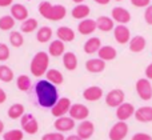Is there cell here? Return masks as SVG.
Wrapping results in <instances>:
<instances>
[{
  "label": "cell",
  "mask_w": 152,
  "mask_h": 140,
  "mask_svg": "<svg viewBox=\"0 0 152 140\" xmlns=\"http://www.w3.org/2000/svg\"><path fill=\"white\" fill-rule=\"evenodd\" d=\"M94 1L97 3V4H100V5H107V4H110L111 0H94Z\"/></svg>",
  "instance_id": "f6af8a7d"
},
{
  "label": "cell",
  "mask_w": 152,
  "mask_h": 140,
  "mask_svg": "<svg viewBox=\"0 0 152 140\" xmlns=\"http://www.w3.org/2000/svg\"><path fill=\"white\" fill-rule=\"evenodd\" d=\"M15 75H13V71L8 66H0V80L4 83H10L13 80Z\"/></svg>",
  "instance_id": "e575fe53"
},
{
  "label": "cell",
  "mask_w": 152,
  "mask_h": 140,
  "mask_svg": "<svg viewBox=\"0 0 152 140\" xmlns=\"http://www.w3.org/2000/svg\"><path fill=\"white\" fill-rule=\"evenodd\" d=\"M66 140H83L81 138H79L77 135H69V136H67Z\"/></svg>",
  "instance_id": "bcb514c9"
},
{
  "label": "cell",
  "mask_w": 152,
  "mask_h": 140,
  "mask_svg": "<svg viewBox=\"0 0 152 140\" xmlns=\"http://www.w3.org/2000/svg\"><path fill=\"white\" fill-rule=\"evenodd\" d=\"M35 95L39 106L43 108H52L56 101L60 99L56 85H53L48 80H39L35 84Z\"/></svg>",
  "instance_id": "6da1fadb"
},
{
  "label": "cell",
  "mask_w": 152,
  "mask_h": 140,
  "mask_svg": "<svg viewBox=\"0 0 152 140\" xmlns=\"http://www.w3.org/2000/svg\"><path fill=\"white\" fill-rule=\"evenodd\" d=\"M71 106H72V103L68 98H60L56 101L55 106L51 108V114L55 117H63L69 112Z\"/></svg>",
  "instance_id": "ba28073f"
},
{
  "label": "cell",
  "mask_w": 152,
  "mask_h": 140,
  "mask_svg": "<svg viewBox=\"0 0 152 140\" xmlns=\"http://www.w3.org/2000/svg\"><path fill=\"white\" fill-rule=\"evenodd\" d=\"M16 24V20L11 15H4L0 18V29L1 31H12Z\"/></svg>",
  "instance_id": "1f68e13d"
},
{
  "label": "cell",
  "mask_w": 152,
  "mask_h": 140,
  "mask_svg": "<svg viewBox=\"0 0 152 140\" xmlns=\"http://www.w3.org/2000/svg\"><path fill=\"white\" fill-rule=\"evenodd\" d=\"M48 66H50V55L47 52L40 51V52L35 53V56L32 58L31 64H29V69H31V74L34 76L40 77L47 74Z\"/></svg>",
  "instance_id": "3957f363"
},
{
  "label": "cell",
  "mask_w": 152,
  "mask_h": 140,
  "mask_svg": "<svg viewBox=\"0 0 152 140\" xmlns=\"http://www.w3.org/2000/svg\"><path fill=\"white\" fill-rule=\"evenodd\" d=\"M128 135V124L126 122H118L111 127L108 132L110 140H124Z\"/></svg>",
  "instance_id": "5b68a950"
},
{
  "label": "cell",
  "mask_w": 152,
  "mask_h": 140,
  "mask_svg": "<svg viewBox=\"0 0 152 140\" xmlns=\"http://www.w3.org/2000/svg\"><path fill=\"white\" fill-rule=\"evenodd\" d=\"M145 45H147V42H145V37H143L142 35H136V36L131 37L128 43V47L129 51L134 53H139L142 51H144Z\"/></svg>",
  "instance_id": "e0dca14e"
},
{
  "label": "cell",
  "mask_w": 152,
  "mask_h": 140,
  "mask_svg": "<svg viewBox=\"0 0 152 140\" xmlns=\"http://www.w3.org/2000/svg\"><path fill=\"white\" fill-rule=\"evenodd\" d=\"M113 37L115 40L119 43V44H127L131 40V32H129V28L127 26H123V24H119L113 28Z\"/></svg>",
  "instance_id": "4fadbf2b"
},
{
  "label": "cell",
  "mask_w": 152,
  "mask_h": 140,
  "mask_svg": "<svg viewBox=\"0 0 152 140\" xmlns=\"http://www.w3.org/2000/svg\"><path fill=\"white\" fill-rule=\"evenodd\" d=\"M136 92L142 100H151L152 99V85L147 77H142L136 82Z\"/></svg>",
  "instance_id": "8992f818"
},
{
  "label": "cell",
  "mask_w": 152,
  "mask_h": 140,
  "mask_svg": "<svg viewBox=\"0 0 152 140\" xmlns=\"http://www.w3.org/2000/svg\"><path fill=\"white\" fill-rule=\"evenodd\" d=\"M135 107L134 104L131 103H126L124 101L121 106H119L118 108H116V117H118L119 122H126V120H128L129 117H132L135 115Z\"/></svg>",
  "instance_id": "5bb4252c"
},
{
  "label": "cell",
  "mask_w": 152,
  "mask_h": 140,
  "mask_svg": "<svg viewBox=\"0 0 152 140\" xmlns=\"http://www.w3.org/2000/svg\"><path fill=\"white\" fill-rule=\"evenodd\" d=\"M24 114H26V112H24V106H23V104H20V103L12 104V106L8 108V111H7L8 117H10V119H12V120L20 119Z\"/></svg>",
  "instance_id": "f1b7e54d"
},
{
  "label": "cell",
  "mask_w": 152,
  "mask_h": 140,
  "mask_svg": "<svg viewBox=\"0 0 152 140\" xmlns=\"http://www.w3.org/2000/svg\"><path fill=\"white\" fill-rule=\"evenodd\" d=\"M131 140H152V136L145 132H137L132 136Z\"/></svg>",
  "instance_id": "60d3db41"
},
{
  "label": "cell",
  "mask_w": 152,
  "mask_h": 140,
  "mask_svg": "<svg viewBox=\"0 0 152 140\" xmlns=\"http://www.w3.org/2000/svg\"><path fill=\"white\" fill-rule=\"evenodd\" d=\"M124 99H126L124 91L115 88V90H111L105 95V104L108 107H112V108H118L119 106H121L124 103Z\"/></svg>",
  "instance_id": "52a82bcc"
},
{
  "label": "cell",
  "mask_w": 152,
  "mask_h": 140,
  "mask_svg": "<svg viewBox=\"0 0 152 140\" xmlns=\"http://www.w3.org/2000/svg\"><path fill=\"white\" fill-rule=\"evenodd\" d=\"M24 43V37L23 35H21L20 31H11L10 32V44L12 45V47H21Z\"/></svg>",
  "instance_id": "836d02e7"
},
{
  "label": "cell",
  "mask_w": 152,
  "mask_h": 140,
  "mask_svg": "<svg viewBox=\"0 0 152 140\" xmlns=\"http://www.w3.org/2000/svg\"><path fill=\"white\" fill-rule=\"evenodd\" d=\"M89 13H91V8L87 4H77L72 8L71 15L72 18L76 20H84V19H88Z\"/></svg>",
  "instance_id": "7402d4cb"
},
{
  "label": "cell",
  "mask_w": 152,
  "mask_h": 140,
  "mask_svg": "<svg viewBox=\"0 0 152 140\" xmlns=\"http://www.w3.org/2000/svg\"><path fill=\"white\" fill-rule=\"evenodd\" d=\"M5 100H7V93L3 88H0V104L5 103Z\"/></svg>",
  "instance_id": "7bdbcfd3"
},
{
  "label": "cell",
  "mask_w": 152,
  "mask_h": 140,
  "mask_svg": "<svg viewBox=\"0 0 152 140\" xmlns=\"http://www.w3.org/2000/svg\"><path fill=\"white\" fill-rule=\"evenodd\" d=\"M144 20L148 26H152V5H148L144 11Z\"/></svg>",
  "instance_id": "ab89813d"
},
{
  "label": "cell",
  "mask_w": 152,
  "mask_h": 140,
  "mask_svg": "<svg viewBox=\"0 0 152 140\" xmlns=\"http://www.w3.org/2000/svg\"><path fill=\"white\" fill-rule=\"evenodd\" d=\"M4 132V123L0 120V133H3Z\"/></svg>",
  "instance_id": "7dc6e473"
},
{
  "label": "cell",
  "mask_w": 152,
  "mask_h": 140,
  "mask_svg": "<svg viewBox=\"0 0 152 140\" xmlns=\"http://www.w3.org/2000/svg\"><path fill=\"white\" fill-rule=\"evenodd\" d=\"M66 53V44L63 42H60L59 39L52 40L48 45V55L53 56V58H59V56Z\"/></svg>",
  "instance_id": "44dd1931"
},
{
  "label": "cell",
  "mask_w": 152,
  "mask_h": 140,
  "mask_svg": "<svg viewBox=\"0 0 152 140\" xmlns=\"http://www.w3.org/2000/svg\"><path fill=\"white\" fill-rule=\"evenodd\" d=\"M53 127L58 132L64 133V132H69L75 128V120L69 116H63V117H58L53 123Z\"/></svg>",
  "instance_id": "7c38bea8"
},
{
  "label": "cell",
  "mask_w": 152,
  "mask_h": 140,
  "mask_svg": "<svg viewBox=\"0 0 152 140\" xmlns=\"http://www.w3.org/2000/svg\"><path fill=\"white\" fill-rule=\"evenodd\" d=\"M72 1L76 3V5H77V4H83V1H84V0H72Z\"/></svg>",
  "instance_id": "c3c4849f"
},
{
  "label": "cell",
  "mask_w": 152,
  "mask_h": 140,
  "mask_svg": "<svg viewBox=\"0 0 152 140\" xmlns=\"http://www.w3.org/2000/svg\"><path fill=\"white\" fill-rule=\"evenodd\" d=\"M16 87H18V90L27 92L31 88V79L27 75H19L16 79Z\"/></svg>",
  "instance_id": "d6a6232c"
},
{
  "label": "cell",
  "mask_w": 152,
  "mask_h": 140,
  "mask_svg": "<svg viewBox=\"0 0 152 140\" xmlns=\"http://www.w3.org/2000/svg\"><path fill=\"white\" fill-rule=\"evenodd\" d=\"M42 140H66V138L60 132H48L45 135H43Z\"/></svg>",
  "instance_id": "74e56055"
},
{
  "label": "cell",
  "mask_w": 152,
  "mask_h": 140,
  "mask_svg": "<svg viewBox=\"0 0 152 140\" xmlns=\"http://www.w3.org/2000/svg\"><path fill=\"white\" fill-rule=\"evenodd\" d=\"M68 114H69V117H72L74 120H80V122H83V120H87V117L89 116V109H88V107L84 106V104L75 103L71 106Z\"/></svg>",
  "instance_id": "9c48e42d"
},
{
  "label": "cell",
  "mask_w": 152,
  "mask_h": 140,
  "mask_svg": "<svg viewBox=\"0 0 152 140\" xmlns=\"http://www.w3.org/2000/svg\"><path fill=\"white\" fill-rule=\"evenodd\" d=\"M131 4L136 8H147L151 5V0H131Z\"/></svg>",
  "instance_id": "f35d334b"
},
{
  "label": "cell",
  "mask_w": 152,
  "mask_h": 140,
  "mask_svg": "<svg viewBox=\"0 0 152 140\" xmlns=\"http://www.w3.org/2000/svg\"><path fill=\"white\" fill-rule=\"evenodd\" d=\"M86 69L91 74H99L103 72L105 69V61H103L102 59L95 58V59H89L86 61Z\"/></svg>",
  "instance_id": "ffe728a7"
},
{
  "label": "cell",
  "mask_w": 152,
  "mask_h": 140,
  "mask_svg": "<svg viewBox=\"0 0 152 140\" xmlns=\"http://www.w3.org/2000/svg\"><path fill=\"white\" fill-rule=\"evenodd\" d=\"M13 0H0V7H10L12 5Z\"/></svg>",
  "instance_id": "ee69618b"
},
{
  "label": "cell",
  "mask_w": 152,
  "mask_h": 140,
  "mask_svg": "<svg viewBox=\"0 0 152 140\" xmlns=\"http://www.w3.org/2000/svg\"><path fill=\"white\" fill-rule=\"evenodd\" d=\"M83 98L87 101H97L103 98V90L97 85H91L83 91Z\"/></svg>",
  "instance_id": "2e32d148"
},
{
  "label": "cell",
  "mask_w": 152,
  "mask_h": 140,
  "mask_svg": "<svg viewBox=\"0 0 152 140\" xmlns=\"http://www.w3.org/2000/svg\"><path fill=\"white\" fill-rule=\"evenodd\" d=\"M145 77L148 80H152V63H150L145 68Z\"/></svg>",
  "instance_id": "b9f144b4"
},
{
  "label": "cell",
  "mask_w": 152,
  "mask_h": 140,
  "mask_svg": "<svg viewBox=\"0 0 152 140\" xmlns=\"http://www.w3.org/2000/svg\"><path fill=\"white\" fill-rule=\"evenodd\" d=\"M84 52L88 53V55H92V53H97L99 50L102 48V40L99 37H89L86 43H84Z\"/></svg>",
  "instance_id": "484cf974"
},
{
  "label": "cell",
  "mask_w": 152,
  "mask_h": 140,
  "mask_svg": "<svg viewBox=\"0 0 152 140\" xmlns=\"http://www.w3.org/2000/svg\"><path fill=\"white\" fill-rule=\"evenodd\" d=\"M111 18H112V20L116 21V23L126 26L127 23L131 21V13H129L128 9H126V8H123V7H115L111 11Z\"/></svg>",
  "instance_id": "8fae6325"
},
{
  "label": "cell",
  "mask_w": 152,
  "mask_h": 140,
  "mask_svg": "<svg viewBox=\"0 0 152 140\" xmlns=\"http://www.w3.org/2000/svg\"><path fill=\"white\" fill-rule=\"evenodd\" d=\"M99 59H102L103 61H111L118 56V51L112 47V45H102V48L97 52Z\"/></svg>",
  "instance_id": "d4e9b609"
},
{
  "label": "cell",
  "mask_w": 152,
  "mask_h": 140,
  "mask_svg": "<svg viewBox=\"0 0 152 140\" xmlns=\"http://www.w3.org/2000/svg\"><path fill=\"white\" fill-rule=\"evenodd\" d=\"M10 48H8L7 44H4V43H0V61H5L10 59Z\"/></svg>",
  "instance_id": "8d00e7d4"
},
{
  "label": "cell",
  "mask_w": 152,
  "mask_h": 140,
  "mask_svg": "<svg viewBox=\"0 0 152 140\" xmlns=\"http://www.w3.org/2000/svg\"><path fill=\"white\" fill-rule=\"evenodd\" d=\"M96 27L102 32H110L115 28V21L110 16H99L96 19Z\"/></svg>",
  "instance_id": "cb8c5ba5"
},
{
  "label": "cell",
  "mask_w": 152,
  "mask_h": 140,
  "mask_svg": "<svg viewBox=\"0 0 152 140\" xmlns=\"http://www.w3.org/2000/svg\"><path fill=\"white\" fill-rule=\"evenodd\" d=\"M95 133V125L89 120H83L80 122V124L76 128V135L83 140H88L92 138V135Z\"/></svg>",
  "instance_id": "30bf717a"
},
{
  "label": "cell",
  "mask_w": 152,
  "mask_h": 140,
  "mask_svg": "<svg viewBox=\"0 0 152 140\" xmlns=\"http://www.w3.org/2000/svg\"><path fill=\"white\" fill-rule=\"evenodd\" d=\"M11 16L16 21H26L28 19V9L24 4L15 3V4L11 5Z\"/></svg>",
  "instance_id": "9a60e30c"
},
{
  "label": "cell",
  "mask_w": 152,
  "mask_h": 140,
  "mask_svg": "<svg viewBox=\"0 0 152 140\" xmlns=\"http://www.w3.org/2000/svg\"><path fill=\"white\" fill-rule=\"evenodd\" d=\"M115 1H121V0H115Z\"/></svg>",
  "instance_id": "681fc988"
},
{
  "label": "cell",
  "mask_w": 152,
  "mask_h": 140,
  "mask_svg": "<svg viewBox=\"0 0 152 140\" xmlns=\"http://www.w3.org/2000/svg\"><path fill=\"white\" fill-rule=\"evenodd\" d=\"M37 9H39V13L43 16V18L47 19V20H50V21L63 20L67 15V9H66L64 5H61V4L52 5L50 1H47V0H44V1L40 3L39 7H37Z\"/></svg>",
  "instance_id": "7a4b0ae2"
},
{
  "label": "cell",
  "mask_w": 152,
  "mask_h": 140,
  "mask_svg": "<svg viewBox=\"0 0 152 140\" xmlns=\"http://www.w3.org/2000/svg\"><path fill=\"white\" fill-rule=\"evenodd\" d=\"M24 132L21 130H11L3 133V140H23Z\"/></svg>",
  "instance_id": "d590c367"
},
{
  "label": "cell",
  "mask_w": 152,
  "mask_h": 140,
  "mask_svg": "<svg viewBox=\"0 0 152 140\" xmlns=\"http://www.w3.org/2000/svg\"><path fill=\"white\" fill-rule=\"evenodd\" d=\"M135 119L140 123H151L152 122V107L144 106L135 111Z\"/></svg>",
  "instance_id": "ac0fdd59"
},
{
  "label": "cell",
  "mask_w": 152,
  "mask_h": 140,
  "mask_svg": "<svg viewBox=\"0 0 152 140\" xmlns=\"http://www.w3.org/2000/svg\"><path fill=\"white\" fill-rule=\"evenodd\" d=\"M37 26H39V23H37L36 19L28 18L26 21H23V23H21L20 29H21V32H24V34H31V32L36 31Z\"/></svg>",
  "instance_id": "4dcf8cb0"
},
{
  "label": "cell",
  "mask_w": 152,
  "mask_h": 140,
  "mask_svg": "<svg viewBox=\"0 0 152 140\" xmlns=\"http://www.w3.org/2000/svg\"><path fill=\"white\" fill-rule=\"evenodd\" d=\"M95 29H97L96 27V20H92V19H84L80 23L77 24V31L81 35H91L92 32H95Z\"/></svg>",
  "instance_id": "603a6c76"
},
{
  "label": "cell",
  "mask_w": 152,
  "mask_h": 140,
  "mask_svg": "<svg viewBox=\"0 0 152 140\" xmlns=\"http://www.w3.org/2000/svg\"><path fill=\"white\" fill-rule=\"evenodd\" d=\"M45 77L50 83H52L53 85H60L61 83L64 82V77H63V74H61L59 69H55V68H51L47 71V74H45Z\"/></svg>",
  "instance_id": "83f0119b"
},
{
  "label": "cell",
  "mask_w": 152,
  "mask_h": 140,
  "mask_svg": "<svg viewBox=\"0 0 152 140\" xmlns=\"http://www.w3.org/2000/svg\"><path fill=\"white\" fill-rule=\"evenodd\" d=\"M52 39V28L44 26L40 27L36 32V40L39 43H48L50 40Z\"/></svg>",
  "instance_id": "f546056e"
},
{
  "label": "cell",
  "mask_w": 152,
  "mask_h": 140,
  "mask_svg": "<svg viewBox=\"0 0 152 140\" xmlns=\"http://www.w3.org/2000/svg\"><path fill=\"white\" fill-rule=\"evenodd\" d=\"M63 66L67 71H75L77 68V56L74 52H66L63 55Z\"/></svg>",
  "instance_id": "4316f807"
},
{
  "label": "cell",
  "mask_w": 152,
  "mask_h": 140,
  "mask_svg": "<svg viewBox=\"0 0 152 140\" xmlns=\"http://www.w3.org/2000/svg\"><path fill=\"white\" fill-rule=\"evenodd\" d=\"M20 125L21 131L28 133V135H35L39 131V123L32 114H24L20 117Z\"/></svg>",
  "instance_id": "277c9868"
},
{
  "label": "cell",
  "mask_w": 152,
  "mask_h": 140,
  "mask_svg": "<svg viewBox=\"0 0 152 140\" xmlns=\"http://www.w3.org/2000/svg\"><path fill=\"white\" fill-rule=\"evenodd\" d=\"M56 36L60 42L63 43H69V42H74L75 40V31L69 27L66 26H61L56 29Z\"/></svg>",
  "instance_id": "d6986e66"
}]
</instances>
